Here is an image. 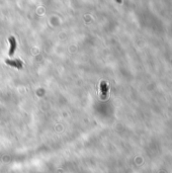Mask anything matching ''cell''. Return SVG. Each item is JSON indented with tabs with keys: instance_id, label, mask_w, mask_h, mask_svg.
I'll return each mask as SVG.
<instances>
[{
	"instance_id": "6da1fadb",
	"label": "cell",
	"mask_w": 172,
	"mask_h": 173,
	"mask_svg": "<svg viewBox=\"0 0 172 173\" xmlns=\"http://www.w3.org/2000/svg\"><path fill=\"white\" fill-rule=\"evenodd\" d=\"M5 62H6V64L17 68V69H21V68H23V62H21L20 60H6Z\"/></svg>"
},
{
	"instance_id": "7a4b0ae2",
	"label": "cell",
	"mask_w": 172,
	"mask_h": 173,
	"mask_svg": "<svg viewBox=\"0 0 172 173\" xmlns=\"http://www.w3.org/2000/svg\"><path fill=\"white\" fill-rule=\"evenodd\" d=\"M9 43H10V51H9V56H13L15 52V49H16V41H15V39L11 37L9 38Z\"/></svg>"
},
{
	"instance_id": "3957f363",
	"label": "cell",
	"mask_w": 172,
	"mask_h": 173,
	"mask_svg": "<svg viewBox=\"0 0 172 173\" xmlns=\"http://www.w3.org/2000/svg\"><path fill=\"white\" fill-rule=\"evenodd\" d=\"M100 86H101V92H102L103 95H106V93H107V84H106V82L105 81H102L101 82V84H100Z\"/></svg>"
}]
</instances>
